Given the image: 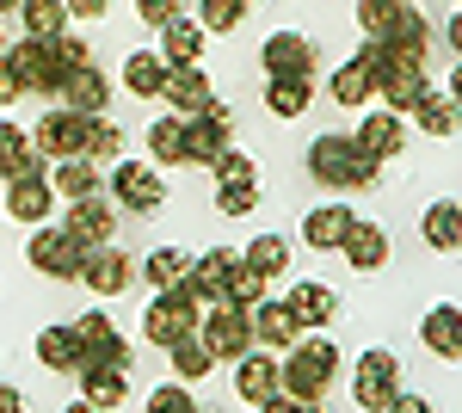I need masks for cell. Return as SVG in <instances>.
<instances>
[{
	"mask_svg": "<svg viewBox=\"0 0 462 413\" xmlns=\"http://www.w3.org/2000/svg\"><path fill=\"white\" fill-rule=\"evenodd\" d=\"M339 371V345L333 340H290V358L278 364V389H290L296 408H320V389Z\"/></svg>",
	"mask_w": 462,
	"mask_h": 413,
	"instance_id": "cell-1",
	"label": "cell"
},
{
	"mask_svg": "<svg viewBox=\"0 0 462 413\" xmlns=\"http://www.w3.org/2000/svg\"><path fill=\"white\" fill-rule=\"evenodd\" d=\"M309 173H315L327 192H370L383 161H370L352 136H315L309 142Z\"/></svg>",
	"mask_w": 462,
	"mask_h": 413,
	"instance_id": "cell-2",
	"label": "cell"
},
{
	"mask_svg": "<svg viewBox=\"0 0 462 413\" xmlns=\"http://www.w3.org/2000/svg\"><path fill=\"white\" fill-rule=\"evenodd\" d=\"M143 333H148V345H173V340H185V333H198V290H191L185 277L167 284L143 309Z\"/></svg>",
	"mask_w": 462,
	"mask_h": 413,
	"instance_id": "cell-3",
	"label": "cell"
},
{
	"mask_svg": "<svg viewBox=\"0 0 462 413\" xmlns=\"http://www.w3.org/2000/svg\"><path fill=\"white\" fill-rule=\"evenodd\" d=\"M370 74H376L370 99H383V111H413L420 93H426V69H420V62H394V56H383L376 37H370Z\"/></svg>",
	"mask_w": 462,
	"mask_h": 413,
	"instance_id": "cell-4",
	"label": "cell"
},
{
	"mask_svg": "<svg viewBox=\"0 0 462 413\" xmlns=\"http://www.w3.org/2000/svg\"><path fill=\"white\" fill-rule=\"evenodd\" d=\"M0 56H6V69L19 74V93H56V87H62V62H56V43H50V37L6 43Z\"/></svg>",
	"mask_w": 462,
	"mask_h": 413,
	"instance_id": "cell-5",
	"label": "cell"
},
{
	"mask_svg": "<svg viewBox=\"0 0 462 413\" xmlns=\"http://www.w3.org/2000/svg\"><path fill=\"white\" fill-rule=\"evenodd\" d=\"M228 142H235V111H228L222 99H210L204 111L185 117V161H204V167H210Z\"/></svg>",
	"mask_w": 462,
	"mask_h": 413,
	"instance_id": "cell-6",
	"label": "cell"
},
{
	"mask_svg": "<svg viewBox=\"0 0 462 413\" xmlns=\"http://www.w3.org/2000/svg\"><path fill=\"white\" fill-rule=\"evenodd\" d=\"M32 142L43 148V161H69V155H87V111H69V105H50L37 117Z\"/></svg>",
	"mask_w": 462,
	"mask_h": 413,
	"instance_id": "cell-7",
	"label": "cell"
},
{
	"mask_svg": "<svg viewBox=\"0 0 462 413\" xmlns=\"http://www.w3.org/2000/svg\"><path fill=\"white\" fill-rule=\"evenodd\" d=\"M394 395H401V364H394V352H364L357 358V408L370 413H394Z\"/></svg>",
	"mask_w": 462,
	"mask_h": 413,
	"instance_id": "cell-8",
	"label": "cell"
},
{
	"mask_svg": "<svg viewBox=\"0 0 462 413\" xmlns=\"http://www.w3.org/2000/svg\"><path fill=\"white\" fill-rule=\"evenodd\" d=\"M25 259H32L37 272L50 277H80V259H87V247L69 235V222L62 229H37L32 241H25Z\"/></svg>",
	"mask_w": 462,
	"mask_h": 413,
	"instance_id": "cell-9",
	"label": "cell"
},
{
	"mask_svg": "<svg viewBox=\"0 0 462 413\" xmlns=\"http://www.w3.org/2000/svg\"><path fill=\"white\" fill-rule=\"evenodd\" d=\"M204 345H210L216 358H241L253 345V321H247V309H235V303H210V314H204Z\"/></svg>",
	"mask_w": 462,
	"mask_h": 413,
	"instance_id": "cell-10",
	"label": "cell"
},
{
	"mask_svg": "<svg viewBox=\"0 0 462 413\" xmlns=\"http://www.w3.org/2000/svg\"><path fill=\"white\" fill-rule=\"evenodd\" d=\"M111 192H117V204H124V210H143V216H154V210H161V198H167L161 173H148L143 161H117Z\"/></svg>",
	"mask_w": 462,
	"mask_h": 413,
	"instance_id": "cell-11",
	"label": "cell"
},
{
	"mask_svg": "<svg viewBox=\"0 0 462 413\" xmlns=\"http://www.w3.org/2000/svg\"><path fill=\"white\" fill-rule=\"evenodd\" d=\"M74 333H80V371H87V364H130V345H124V333H117V327H111L99 309L87 314V321H74Z\"/></svg>",
	"mask_w": 462,
	"mask_h": 413,
	"instance_id": "cell-12",
	"label": "cell"
},
{
	"mask_svg": "<svg viewBox=\"0 0 462 413\" xmlns=\"http://www.w3.org/2000/svg\"><path fill=\"white\" fill-rule=\"evenodd\" d=\"M259 62L265 74H315V43L302 32H272L259 43Z\"/></svg>",
	"mask_w": 462,
	"mask_h": 413,
	"instance_id": "cell-13",
	"label": "cell"
},
{
	"mask_svg": "<svg viewBox=\"0 0 462 413\" xmlns=\"http://www.w3.org/2000/svg\"><path fill=\"white\" fill-rule=\"evenodd\" d=\"M56 99L69 105V111H87V117H106V105H111V80L93 62L87 69H74V74H62V87H56Z\"/></svg>",
	"mask_w": 462,
	"mask_h": 413,
	"instance_id": "cell-14",
	"label": "cell"
},
{
	"mask_svg": "<svg viewBox=\"0 0 462 413\" xmlns=\"http://www.w3.org/2000/svg\"><path fill=\"white\" fill-rule=\"evenodd\" d=\"M235 395H241V408H265L278 395V364L265 352H241L235 358Z\"/></svg>",
	"mask_w": 462,
	"mask_h": 413,
	"instance_id": "cell-15",
	"label": "cell"
},
{
	"mask_svg": "<svg viewBox=\"0 0 462 413\" xmlns=\"http://www.w3.org/2000/svg\"><path fill=\"white\" fill-rule=\"evenodd\" d=\"M130 272H136V266H130L111 241L106 247H87V259H80V284H87V290H99V296H117V290L130 284Z\"/></svg>",
	"mask_w": 462,
	"mask_h": 413,
	"instance_id": "cell-16",
	"label": "cell"
},
{
	"mask_svg": "<svg viewBox=\"0 0 462 413\" xmlns=\"http://www.w3.org/2000/svg\"><path fill=\"white\" fill-rule=\"evenodd\" d=\"M69 235L80 247H106L111 235H117V210L106 204V198H93V192H87V198H74V210H69Z\"/></svg>",
	"mask_w": 462,
	"mask_h": 413,
	"instance_id": "cell-17",
	"label": "cell"
},
{
	"mask_svg": "<svg viewBox=\"0 0 462 413\" xmlns=\"http://www.w3.org/2000/svg\"><path fill=\"white\" fill-rule=\"evenodd\" d=\"M357 148L370 155V161H394L401 148H407V130H401V111H370L364 124H357Z\"/></svg>",
	"mask_w": 462,
	"mask_h": 413,
	"instance_id": "cell-18",
	"label": "cell"
},
{
	"mask_svg": "<svg viewBox=\"0 0 462 413\" xmlns=\"http://www.w3.org/2000/svg\"><path fill=\"white\" fill-rule=\"evenodd\" d=\"M161 99H173L179 117H191V111H204V105L216 99V87H210V74L198 69H167V80H161Z\"/></svg>",
	"mask_w": 462,
	"mask_h": 413,
	"instance_id": "cell-19",
	"label": "cell"
},
{
	"mask_svg": "<svg viewBox=\"0 0 462 413\" xmlns=\"http://www.w3.org/2000/svg\"><path fill=\"white\" fill-rule=\"evenodd\" d=\"M50 198H56V185H50L43 173L6 179V216H13V222H43V216H50Z\"/></svg>",
	"mask_w": 462,
	"mask_h": 413,
	"instance_id": "cell-20",
	"label": "cell"
},
{
	"mask_svg": "<svg viewBox=\"0 0 462 413\" xmlns=\"http://www.w3.org/2000/svg\"><path fill=\"white\" fill-rule=\"evenodd\" d=\"M130 395V364H87L80 371V401L87 408H124Z\"/></svg>",
	"mask_w": 462,
	"mask_h": 413,
	"instance_id": "cell-21",
	"label": "cell"
},
{
	"mask_svg": "<svg viewBox=\"0 0 462 413\" xmlns=\"http://www.w3.org/2000/svg\"><path fill=\"white\" fill-rule=\"evenodd\" d=\"M25 173H43V148L32 142V130L0 124V179H25Z\"/></svg>",
	"mask_w": 462,
	"mask_h": 413,
	"instance_id": "cell-22",
	"label": "cell"
},
{
	"mask_svg": "<svg viewBox=\"0 0 462 413\" xmlns=\"http://www.w3.org/2000/svg\"><path fill=\"white\" fill-rule=\"evenodd\" d=\"M247 321H253V340H259V345H290L296 333H302L296 309H290V303H265V296L247 309Z\"/></svg>",
	"mask_w": 462,
	"mask_h": 413,
	"instance_id": "cell-23",
	"label": "cell"
},
{
	"mask_svg": "<svg viewBox=\"0 0 462 413\" xmlns=\"http://www.w3.org/2000/svg\"><path fill=\"white\" fill-rule=\"evenodd\" d=\"M346 229H352V210H346V204H320V210L302 216V241L315 247V253H339Z\"/></svg>",
	"mask_w": 462,
	"mask_h": 413,
	"instance_id": "cell-24",
	"label": "cell"
},
{
	"mask_svg": "<svg viewBox=\"0 0 462 413\" xmlns=\"http://www.w3.org/2000/svg\"><path fill=\"white\" fill-rule=\"evenodd\" d=\"M235 259H241V253L210 247L204 259H191V266H185V284L198 290V303H216V296H222V284H228V272H235Z\"/></svg>",
	"mask_w": 462,
	"mask_h": 413,
	"instance_id": "cell-25",
	"label": "cell"
},
{
	"mask_svg": "<svg viewBox=\"0 0 462 413\" xmlns=\"http://www.w3.org/2000/svg\"><path fill=\"white\" fill-rule=\"evenodd\" d=\"M161 37H167V43H161L167 69H191V62L204 56V25H198V19H185V13H179V19H167V25H161Z\"/></svg>",
	"mask_w": 462,
	"mask_h": 413,
	"instance_id": "cell-26",
	"label": "cell"
},
{
	"mask_svg": "<svg viewBox=\"0 0 462 413\" xmlns=\"http://www.w3.org/2000/svg\"><path fill=\"white\" fill-rule=\"evenodd\" d=\"M290 309L302 327H327L333 314H339V296H333V284H320V277H302L296 290H290Z\"/></svg>",
	"mask_w": 462,
	"mask_h": 413,
	"instance_id": "cell-27",
	"label": "cell"
},
{
	"mask_svg": "<svg viewBox=\"0 0 462 413\" xmlns=\"http://www.w3.org/2000/svg\"><path fill=\"white\" fill-rule=\"evenodd\" d=\"M420 340L444 358V364H457L462 358V309L457 303H444V309H431L426 314V327H420Z\"/></svg>",
	"mask_w": 462,
	"mask_h": 413,
	"instance_id": "cell-28",
	"label": "cell"
},
{
	"mask_svg": "<svg viewBox=\"0 0 462 413\" xmlns=\"http://www.w3.org/2000/svg\"><path fill=\"white\" fill-rule=\"evenodd\" d=\"M339 247H346V259H352L357 272H376V266L389 259V235H383L376 222H357V216H352V229H346Z\"/></svg>",
	"mask_w": 462,
	"mask_h": 413,
	"instance_id": "cell-29",
	"label": "cell"
},
{
	"mask_svg": "<svg viewBox=\"0 0 462 413\" xmlns=\"http://www.w3.org/2000/svg\"><path fill=\"white\" fill-rule=\"evenodd\" d=\"M37 364L80 377V333H74V327H43V333H37Z\"/></svg>",
	"mask_w": 462,
	"mask_h": 413,
	"instance_id": "cell-30",
	"label": "cell"
},
{
	"mask_svg": "<svg viewBox=\"0 0 462 413\" xmlns=\"http://www.w3.org/2000/svg\"><path fill=\"white\" fill-rule=\"evenodd\" d=\"M370 87H376V74H370V43H364L352 62L333 74V87H327V93H333V105H364V99H370Z\"/></svg>",
	"mask_w": 462,
	"mask_h": 413,
	"instance_id": "cell-31",
	"label": "cell"
},
{
	"mask_svg": "<svg viewBox=\"0 0 462 413\" xmlns=\"http://www.w3.org/2000/svg\"><path fill=\"white\" fill-rule=\"evenodd\" d=\"M315 99V87H309V74H272V87H265V105L278 111V117H302Z\"/></svg>",
	"mask_w": 462,
	"mask_h": 413,
	"instance_id": "cell-32",
	"label": "cell"
},
{
	"mask_svg": "<svg viewBox=\"0 0 462 413\" xmlns=\"http://www.w3.org/2000/svg\"><path fill=\"white\" fill-rule=\"evenodd\" d=\"M56 198H87V192H99V161H87V155H69V161H56Z\"/></svg>",
	"mask_w": 462,
	"mask_h": 413,
	"instance_id": "cell-33",
	"label": "cell"
},
{
	"mask_svg": "<svg viewBox=\"0 0 462 413\" xmlns=\"http://www.w3.org/2000/svg\"><path fill=\"white\" fill-rule=\"evenodd\" d=\"M413 111H420V130H426V136H457V87H450V93H431L426 87Z\"/></svg>",
	"mask_w": 462,
	"mask_h": 413,
	"instance_id": "cell-34",
	"label": "cell"
},
{
	"mask_svg": "<svg viewBox=\"0 0 462 413\" xmlns=\"http://www.w3.org/2000/svg\"><path fill=\"white\" fill-rule=\"evenodd\" d=\"M426 241L438 247V253H457L462 247V204L457 198H444V204L426 210Z\"/></svg>",
	"mask_w": 462,
	"mask_h": 413,
	"instance_id": "cell-35",
	"label": "cell"
},
{
	"mask_svg": "<svg viewBox=\"0 0 462 413\" xmlns=\"http://www.w3.org/2000/svg\"><path fill=\"white\" fill-rule=\"evenodd\" d=\"M167 352H173L179 382H204V377H210V364H216V352L204 345V333H185V340H173Z\"/></svg>",
	"mask_w": 462,
	"mask_h": 413,
	"instance_id": "cell-36",
	"label": "cell"
},
{
	"mask_svg": "<svg viewBox=\"0 0 462 413\" xmlns=\"http://www.w3.org/2000/svg\"><path fill=\"white\" fill-rule=\"evenodd\" d=\"M19 13H25V32L32 37H62L69 32V0H19Z\"/></svg>",
	"mask_w": 462,
	"mask_h": 413,
	"instance_id": "cell-37",
	"label": "cell"
},
{
	"mask_svg": "<svg viewBox=\"0 0 462 413\" xmlns=\"http://www.w3.org/2000/svg\"><path fill=\"white\" fill-rule=\"evenodd\" d=\"M161 80H167V56H154V50H136L130 62H124V87L130 93H161Z\"/></svg>",
	"mask_w": 462,
	"mask_h": 413,
	"instance_id": "cell-38",
	"label": "cell"
},
{
	"mask_svg": "<svg viewBox=\"0 0 462 413\" xmlns=\"http://www.w3.org/2000/svg\"><path fill=\"white\" fill-rule=\"evenodd\" d=\"M148 155H154L161 167L185 161V117H161V124H148Z\"/></svg>",
	"mask_w": 462,
	"mask_h": 413,
	"instance_id": "cell-39",
	"label": "cell"
},
{
	"mask_svg": "<svg viewBox=\"0 0 462 413\" xmlns=\"http://www.w3.org/2000/svg\"><path fill=\"white\" fill-rule=\"evenodd\" d=\"M259 296H265V277L253 272L247 259H235V272H228V284H222V296H216V303H235V309H253Z\"/></svg>",
	"mask_w": 462,
	"mask_h": 413,
	"instance_id": "cell-40",
	"label": "cell"
},
{
	"mask_svg": "<svg viewBox=\"0 0 462 413\" xmlns=\"http://www.w3.org/2000/svg\"><path fill=\"white\" fill-rule=\"evenodd\" d=\"M247 266L259 277H278L290 266V241L284 235H259V241H247Z\"/></svg>",
	"mask_w": 462,
	"mask_h": 413,
	"instance_id": "cell-41",
	"label": "cell"
},
{
	"mask_svg": "<svg viewBox=\"0 0 462 413\" xmlns=\"http://www.w3.org/2000/svg\"><path fill=\"white\" fill-rule=\"evenodd\" d=\"M253 0H198V25L204 32H235L241 19H247Z\"/></svg>",
	"mask_w": 462,
	"mask_h": 413,
	"instance_id": "cell-42",
	"label": "cell"
},
{
	"mask_svg": "<svg viewBox=\"0 0 462 413\" xmlns=\"http://www.w3.org/2000/svg\"><path fill=\"white\" fill-rule=\"evenodd\" d=\"M407 6H413V0H357V25H364V37H383Z\"/></svg>",
	"mask_w": 462,
	"mask_h": 413,
	"instance_id": "cell-43",
	"label": "cell"
},
{
	"mask_svg": "<svg viewBox=\"0 0 462 413\" xmlns=\"http://www.w3.org/2000/svg\"><path fill=\"white\" fill-rule=\"evenodd\" d=\"M117 148H124V130L111 117H87V161H117Z\"/></svg>",
	"mask_w": 462,
	"mask_h": 413,
	"instance_id": "cell-44",
	"label": "cell"
},
{
	"mask_svg": "<svg viewBox=\"0 0 462 413\" xmlns=\"http://www.w3.org/2000/svg\"><path fill=\"white\" fill-rule=\"evenodd\" d=\"M259 204V179H228V185H216V210L222 216H247Z\"/></svg>",
	"mask_w": 462,
	"mask_h": 413,
	"instance_id": "cell-45",
	"label": "cell"
},
{
	"mask_svg": "<svg viewBox=\"0 0 462 413\" xmlns=\"http://www.w3.org/2000/svg\"><path fill=\"white\" fill-rule=\"evenodd\" d=\"M185 266H191V259H185L179 247H161V253H148V284H154V290H167V284L185 277Z\"/></svg>",
	"mask_w": 462,
	"mask_h": 413,
	"instance_id": "cell-46",
	"label": "cell"
},
{
	"mask_svg": "<svg viewBox=\"0 0 462 413\" xmlns=\"http://www.w3.org/2000/svg\"><path fill=\"white\" fill-rule=\"evenodd\" d=\"M210 167H216V185H228V179H259V167H253V161L241 155V148H222V155H216Z\"/></svg>",
	"mask_w": 462,
	"mask_h": 413,
	"instance_id": "cell-47",
	"label": "cell"
},
{
	"mask_svg": "<svg viewBox=\"0 0 462 413\" xmlns=\"http://www.w3.org/2000/svg\"><path fill=\"white\" fill-rule=\"evenodd\" d=\"M50 43H56V62H62V74H74V69H87V62H93V50H87V37H50Z\"/></svg>",
	"mask_w": 462,
	"mask_h": 413,
	"instance_id": "cell-48",
	"label": "cell"
},
{
	"mask_svg": "<svg viewBox=\"0 0 462 413\" xmlns=\"http://www.w3.org/2000/svg\"><path fill=\"white\" fill-rule=\"evenodd\" d=\"M148 408L154 413H198V395L191 389H148Z\"/></svg>",
	"mask_w": 462,
	"mask_h": 413,
	"instance_id": "cell-49",
	"label": "cell"
},
{
	"mask_svg": "<svg viewBox=\"0 0 462 413\" xmlns=\"http://www.w3.org/2000/svg\"><path fill=\"white\" fill-rule=\"evenodd\" d=\"M136 13H143V25H167L185 13V0H136Z\"/></svg>",
	"mask_w": 462,
	"mask_h": 413,
	"instance_id": "cell-50",
	"label": "cell"
},
{
	"mask_svg": "<svg viewBox=\"0 0 462 413\" xmlns=\"http://www.w3.org/2000/svg\"><path fill=\"white\" fill-rule=\"evenodd\" d=\"M13 99H25V93H19V74L6 69V56H0V105H13Z\"/></svg>",
	"mask_w": 462,
	"mask_h": 413,
	"instance_id": "cell-51",
	"label": "cell"
},
{
	"mask_svg": "<svg viewBox=\"0 0 462 413\" xmlns=\"http://www.w3.org/2000/svg\"><path fill=\"white\" fill-rule=\"evenodd\" d=\"M106 6H111V0H69L74 19H106Z\"/></svg>",
	"mask_w": 462,
	"mask_h": 413,
	"instance_id": "cell-52",
	"label": "cell"
},
{
	"mask_svg": "<svg viewBox=\"0 0 462 413\" xmlns=\"http://www.w3.org/2000/svg\"><path fill=\"white\" fill-rule=\"evenodd\" d=\"M19 408H25V395H19L13 382H0V413H19Z\"/></svg>",
	"mask_w": 462,
	"mask_h": 413,
	"instance_id": "cell-53",
	"label": "cell"
},
{
	"mask_svg": "<svg viewBox=\"0 0 462 413\" xmlns=\"http://www.w3.org/2000/svg\"><path fill=\"white\" fill-rule=\"evenodd\" d=\"M6 6H19V0H0V13H6Z\"/></svg>",
	"mask_w": 462,
	"mask_h": 413,
	"instance_id": "cell-54",
	"label": "cell"
}]
</instances>
